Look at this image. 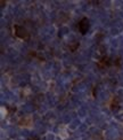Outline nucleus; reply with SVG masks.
Returning <instances> with one entry per match:
<instances>
[{
    "label": "nucleus",
    "instance_id": "obj_1",
    "mask_svg": "<svg viewBox=\"0 0 123 140\" xmlns=\"http://www.w3.org/2000/svg\"><path fill=\"white\" fill-rule=\"evenodd\" d=\"M13 29H14L15 36L17 37V38H20V39H22V40H26V39H29V37H30L29 36V32L26 31V29H24L23 26L15 24V25L13 26Z\"/></svg>",
    "mask_w": 123,
    "mask_h": 140
},
{
    "label": "nucleus",
    "instance_id": "obj_2",
    "mask_svg": "<svg viewBox=\"0 0 123 140\" xmlns=\"http://www.w3.org/2000/svg\"><path fill=\"white\" fill-rule=\"evenodd\" d=\"M77 28H79V31L81 32L82 35H86L88 32V30H89V20L87 17H83L81 21L79 22Z\"/></svg>",
    "mask_w": 123,
    "mask_h": 140
}]
</instances>
